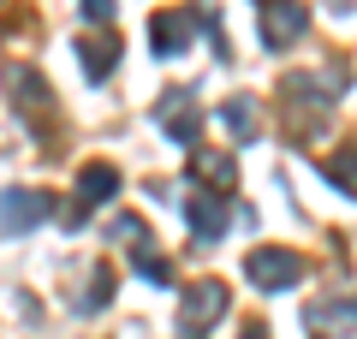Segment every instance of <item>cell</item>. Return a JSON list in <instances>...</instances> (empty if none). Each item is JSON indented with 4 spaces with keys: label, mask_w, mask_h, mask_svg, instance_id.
Masks as SVG:
<instances>
[{
    "label": "cell",
    "mask_w": 357,
    "mask_h": 339,
    "mask_svg": "<svg viewBox=\"0 0 357 339\" xmlns=\"http://www.w3.org/2000/svg\"><path fill=\"white\" fill-rule=\"evenodd\" d=\"M244 274H250L256 292H286L304 280V262H298L292 250H250L244 256Z\"/></svg>",
    "instance_id": "1"
},
{
    "label": "cell",
    "mask_w": 357,
    "mask_h": 339,
    "mask_svg": "<svg viewBox=\"0 0 357 339\" xmlns=\"http://www.w3.org/2000/svg\"><path fill=\"white\" fill-rule=\"evenodd\" d=\"M227 315V286H215V280H203V286L185 298V310H178V333L185 339H203L208 327Z\"/></svg>",
    "instance_id": "2"
},
{
    "label": "cell",
    "mask_w": 357,
    "mask_h": 339,
    "mask_svg": "<svg viewBox=\"0 0 357 339\" xmlns=\"http://www.w3.org/2000/svg\"><path fill=\"white\" fill-rule=\"evenodd\" d=\"M304 24H310V13L298 6V0H268V6H262V42H268L274 54H280L286 42L304 36Z\"/></svg>",
    "instance_id": "3"
},
{
    "label": "cell",
    "mask_w": 357,
    "mask_h": 339,
    "mask_svg": "<svg viewBox=\"0 0 357 339\" xmlns=\"http://www.w3.org/2000/svg\"><path fill=\"white\" fill-rule=\"evenodd\" d=\"M36 220H48V197H36V190H6L0 197V232H30Z\"/></svg>",
    "instance_id": "4"
},
{
    "label": "cell",
    "mask_w": 357,
    "mask_h": 339,
    "mask_svg": "<svg viewBox=\"0 0 357 339\" xmlns=\"http://www.w3.org/2000/svg\"><path fill=\"white\" fill-rule=\"evenodd\" d=\"M114 190H119V173H114V167H84V179H77V209L72 214H66V220H84V209H96V202H114Z\"/></svg>",
    "instance_id": "5"
},
{
    "label": "cell",
    "mask_w": 357,
    "mask_h": 339,
    "mask_svg": "<svg viewBox=\"0 0 357 339\" xmlns=\"http://www.w3.org/2000/svg\"><path fill=\"white\" fill-rule=\"evenodd\" d=\"M185 220H191V232L203 244H215L220 232H227V202L208 197V190H191V202H185Z\"/></svg>",
    "instance_id": "6"
},
{
    "label": "cell",
    "mask_w": 357,
    "mask_h": 339,
    "mask_svg": "<svg viewBox=\"0 0 357 339\" xmlns=\"http://www.w3.org/2000/svg\"><path fill=\"white\" fill-rule=\"evenodd\" d=\"M155 119L167 126L173 143H197V107H191V96H167L161 107H155Z\"/></svg>",
    "instance_id": "7"
},
{
    "label": "cell",
    "mask_w": 357,
    "mask_h": 339,
    "mask_svg": "<svg viewBox=\"0 0 357 339\" xmlns=\"http://www.w3.org/2000/svg\"><path fill=\"white\" fill-rule=\"evenodd\" d=\"M185 36H191V13H161L155 18V54H161V60H173Z\"/></svg>",
    "instance_id": "8"
},
{
    "label": "cell",
    "mask_w": 357,
    "mask_h": 339,
    "mask_svg": "<svg viewBox=\"0 0 357 339\" xmlns=\"http://www.w3.org/2000/svg\"><path fill=\"white\" fill-rule=\"evenodd\" d=\"M220 119H227V131H238V137H256V107L250 101H227V107H220Z\"/></svg>",
    "instance_id": "9"
},
{
    "label": "cell",
    "mask_w": 357,
    "mask_h": 339,
    "mask_svg": "<svg viewBox=\"0 0 357 339\" xmlns=\"http://www.w3.org/2000/svg\"><path fill=\"white\" fill-rule=\"evenodd\" d=\"M328 179L345 190V197H357V155H351V149H345V155H333V161H328Z\"/></svg>",
    "instance_id": "10"
},
{
    "label": "cell",
    "mask_w": 357,
    "mask_h": 339,
    "mask_svg": "<svg viewBox=\"0 0 357 339\" xmlns=\"http://www.w3.org/2000/svg\"><path fill=\"white\" fill-rule=\"evenodd\" d=\"M191 167H197V173H208V179H220V185H232V179H238L232 155H191Z\"/></svg>",
    "instance_id": "11"
},
{
    "label": "cell",
    "mask_w": 357,
    "mask_h": 339,
    "mask_svg": "<svg viewBox=\"0 0 357 339\" xmlns=\"http://www.w3.org/2000/svg\"><path fill=\"white\" fill-rule=\"evenodd\" d=\"M84 72H89V77H107V72H114V42H102V48H84Z\"/></svg>",
    "instance_id": "12"
},
{
    "label": "cell",
    "mask_w": 357,
    "mask_h": 339,
    "mask_svg": "<svg viewBox=\"0 0 357 339\" xmlns=\"http://www.w3.org/2000/svg\"><path fill=\"white\" fill-rule=\"evenodd\" d=\"M137 274H149V280H167V262L155 250H137Z\"/></svg>",
    "instance_id": "13"
},
{
    "label": "cell",
    "mask_w": 357,
    "mask_h": 339,
    "mask_svg": "<svg viewBox=\"0 0 357 339\" xmlns=\"http://www.w3.org/2000/svg\"><path fill=\"white\" fill-rule=\"evenodd\" d=\"M84 13H89V18H102V24H107V18H114V0H84Z\"/></svg>",
    "instance_id": "14"
},
{
    "label": "cell",
    "mask_w": 357,
    "mask_h": 339,
    "mask_svg": "<svg viewBox=\"0 0 357 339\" xmlns=\"http://www.w3.org/2000/svg\"><path fill=\"white\" fill-rule=\"evenodd\" d=\"M244 339H262V327H250V333H244Z\"/></svg>",
    "instance_id": "15"
}]
</instances>
